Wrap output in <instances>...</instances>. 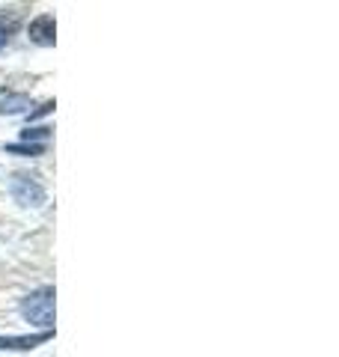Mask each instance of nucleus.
<instances>
[{"mask_svg": "<svg viewBox=\"0 0 339 357\" xmlns=\"http://www.w3.org/2000/svg\"><path fill=\"white\" fill-rule=\"evenodd\" d=\"M21 316L36 328H54V289H39L21 301Z\"/></svg>", "mask_w": 339, "mask_h": 357, "instance_id": "nucleus-1", "label": "nucleus"}, {"mask_svg": "<svg viewBox=\"0 0 339 357\" xmlns=\"http://www.w3.org/2000/svg\"><path fill=\"white\" fill-rule=\"evenodd\" d=\"M13 197H15V203L21 206H42L45 203V188L39 185V178L36 176H27V173H18L13 176Z\"/></svg>", "mask_w": 339, "mask_h": 357, "instance_id": "nucleus-2", "label": "nucleus"}, {"mask_svg": "<svg viewBox=\"0 0 339 357\" xmlns=\"http://www.w3.org/2000/svg\"><path fill=\"white\" fill-rule=\"evenodd\" d=\"M54 18L51 15H39L36 21L30 24V39L36 45H54Z\"/></svg>", "mask_w": 339, "mask_h": 357, "instance_id": "nucleus-3", "label": "nucleus"}, {"mask_svg": "<svg viewBox=\"0 0 339 357\" xmlns=\"http://www.w3.org/2000/svg\"><path fill=\"white\" fill-rule=\"evenodd\" d=\"M51 340V331H42V333H33V337H0V349H36V345L48 342Z\"/></svg>", "mask_w": 339, "mask_h": 357, "instance_id": "nucleus-4", "label": "nucleus"}, {"mask_svg": "<svg viewBox=\"0 0 339 357\" xmlns=\"http://www.w3.org/2000/svg\"><path fill=\"white\" fill-rule=\"evenodd\" d=\"M24 107H27V96H9L0 102V114H18Z\"/></svg>", "mask_w": 339, "mask_h": 357, "instance_id": "nucleus-5", "label": "nucleus"}, {"mask_svg": "<svg viewBox=\"0 0 339 357\" xmlns=\"http://www.w3.org/2000/svg\"><path fill=\"white\" fill-rule=\"evenodd\" d=\"M51 128H27L24 131V140H36V137H48Z\"/></svg>", "mask_w": 339, "mask_h": 357, "instance_id": "nucleus-6", "label": "nucleus"}, {"mask_svg": "<svg viewBox=\"0 0 339 357\" xmlns=\"http://www.w3.org/2000/svg\"><path fill=\"white\" fill-rule=\"evenodd\" d=\"M9 152H21V155H39L42 146H9Z\"/></svg>", "mask_w": 339, "mask_h": 357, "instance_id": "nucleus-7", "label": "nucleus"}, {"mask_svg": "<svg viewBox=\"0 0 339 357\" xmlns=\"http://www.w3.org/2000/svg\"><path fill=\"white\" fill-rule=\"evenodd\" d=\"M51 110H54V102H45L39 110H36V114H33L30 119H36V116H45V114H51Z\"/></svg>", "mask_w": 339, "mask_h": 357, "instance_id": "nucleus-8", "label": "nucleus"}, {"mask_svg": "<svg viewBox=\"0 0 339 357\" xmlns=\"http://www.w3.org/2000/svg\"><path fill=\"white\" fill-rule=\"evenodd\" d=\"M3 45H6V30L0 27V48H3Z\"/></svg>", "mask_w": 339, "mask_h": 357, "instance_id": "nucleus-9", "label": "nucleus"}]
</instances>
